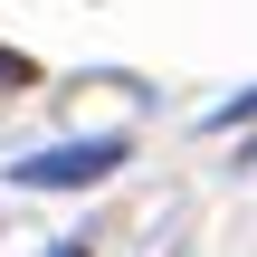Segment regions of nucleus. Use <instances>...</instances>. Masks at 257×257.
I'll list each match as a JSON object with an SVG mask.
<instances>
[{"mask_svg": "<svg viewBox=\"0 0 257 257\" xmlns=\"http://www.w3.org/2000/svg\"><path fill=\"white\" fill-rule=\"evenodd\" d=\"M124 134H86V143H57V153H29V162H10V181L19 191H86V181H105V172H124Z\"/></svg>", "mask_w": 257, "mask_h": 257, "instance_id": "1", "label": "nucleus"}]
</instances>
